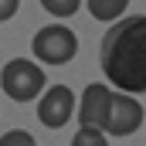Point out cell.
<instances>
[{"label": "cell", "mask_w": 146, "mask_h": 146, "mask_svg": "<svg viewBox=\"0 0 146 146\" xmlns=\"http://www.w3.org/2000/svg\"><path fill=\"white\" fill-rule=\"evenodd\" d=\"M0 146H34V136L24 129H10L7 136H0Z\"/></svg>", "instance_id": "obj_10"}, {"label": "cell", "mask_w": 146, "mask_h": 146, "mask_svg": "<svg viewBox=\"0 0 146 146\" xmlns=\"http://www.w3.org/2000/svg\"><path fill=\"white\" fill-rule=\"evenodd\" d=\"M109 102H112V88L95 82L82 92V106H78V122L82 126H106V115H109Z\"/></svg>", "instance_id": "obj_6"}, {"label": "cell", "mask_w": 146, "mask_h": 146, "mask_svg": "<svg viewBox=\"0 0 146 146\" xmlns=\"http://www.w3.org/2000/svg\"><path fill=\"white\" fill-rule=\"evenodd\" d=\"M72 112H75V95L68 85H51L37 102V119L48 129H61L72 119Z\"/></svg>", "instance_id": "obj_5"}, {"label": "cell", "mask_w": 146, "mask_h": 146, "mask_svg": "<svg viewBox=\"0 0 146 146\" xmlns=\"http://www.w3.org/2000/svg\"><path fill=\"white\" fill-rule=\"evenodd\" d=\"M85 3H88V10H92L95 21H119L126 14L129 0H85Z\"/></svg>", "instance_id": "obj_7"}, {"label": "cell", "mask_w": 146, "mask_h": 146, "mask_svg": "<svg viewBox=\"0 0 146 146\" xmlns=\"http://www.w3.org/2000/svg\"><path fill=\"white\" fill-rule=\"evenodd\" d=\"M0 85L3 92L14 99V102H31L44 92V72L37 68L34 61H24V58H14L3 65L0 72Z\"/></svg>", "instance_id": "obj_2"}, {"label": "cell", "mask_w": 146, "mask_h": 146, "mask_svg": "<svg viewBox=\"0 0 146 146\" xmlns=\"http://www.w3.org/2000/svg\"><path fill=\"white\" fill-rule=\"evenodd\" d=\"M143 126V106L129 95V92H112L109 115H106V133L109 136H129Z\"/></svg>", "instance_id": "obj_4"}, {"label": "cell", "mask_w": 146, "mask_h": 146, "mask_svg": "<svg viewBox=\"0 0 146 146\" xmlns=\"http://www.w3.org/2000/svg\"><path fill=\"white\" fill-rule=\"evenodd\" d=\"M17 7H21V0H0V24L10 21V17L17 14Z\"/></svg>", "instance_id": "obj_11"}, {"label": "cell", "mask_w": 146, "mask_h": 146, "mask_svg": "<svg viewBox=\"0 0 146 146\" xmlns=\"http://www.w3.org/2000/svg\"><path fill=\"white\" fill-rule=\"evenodd\" d=\"M72 146H109V139H106V129H99V126H82V129L75 133Z\"/></svg>", "instance_id": "obj_8"}, {"label": "cell", "mask_w": 146, "mask_h": 146, "mask_svg": "<svg viewBox=\"0 0 146 146\" xmlns=\"http://www.w3.org/2000/svg\"><path fill=\"white\" fill-rule=\"evenodd\" d=\"M41 7L54 17H72L75 10L82 7V0H41Z\"/></svg>", "instance_id": "obj_9"}, {"label": "cell", "mask_w": 146, "mask_h": 146, "mask_svg": "<svg viewBox=\"0 0 146 146\" xmlns=\"http://www.w3.org/2000/svg\"><path fill=\"white\" fill-rule=\"evenodd\" d=\"M31 51H34V58H41L44 65H65V61H72L75 51H78V37L65 24H48V27H41L34 34Z\"/></svg>", "instance_id": "obj_3"}, {"label": "cell", "mask_w": 146, "mask_h": 146, "mask_svg": "<svg viewBox=\"0 0 146 146\" xmlns=\"http://www.w3.org/2000/svg\"><path fill=\"white\" fill-rule=\"evenodd\" d=\"M99 61L109 85L119 92H146V14H133L112 24L102 37Z\"/></svg>", "instance_id": "obj_1"}]
</instances>
